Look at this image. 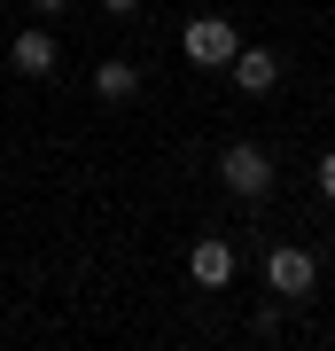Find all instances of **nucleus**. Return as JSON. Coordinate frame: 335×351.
Returning a JSON list of instances; mask_svg holds the SVG:
<instances>
[{"mask_svg": "<svg viewBox=\"0 0 335 351\" xmlns=\"http://www.w3.org/2000/svg\"><path fill=\"white\" fill-rule=\"evenodd\" d=\"M234 47H242V32L226 24V16H195V24L179 32V55H187L195 71H226V63H234Z\"/></svg>", "mask_w": 335, "mask_h": 351, "instance_id": "nucleus-1", "label": "nucleus"}, {"mask_svg": "<svg viewBox=\"0 0 335 351\" xmlns=\"http://www.w3.org/2000/svg\"><path fill=\"white\" fill-rule=\"evenodd\" d=\"M219 180H226V195L258 203V195H273V156H265L258 141H234V149L219 156Z\"/></svg>", "mask_w": 335, "mask_h": 351, "instance_id": "nucleus-2", "label": "nucleus"}, {"mask_svg": "<svg viewBox=\"0 0 335 351\" xmlns=\"http://www.w3.org/2000/svg\"><path fill=\"white\" fill-rule=\"evenodd\" d=\"M312 281H320V258L312 250H265V289H273V297H312Z\"/></svg>", "mask_w": 335, "mask_h": 351, "instance_id": "nucleus-3", "label": "nucleus"}, {"mask_svg": "<svg viewBox=\"0 0 335 351\" xmlns=\"http://www.w3.org/2000/svg\"><path fill=\"white\" fill-rule=\"evenodd\" d=\"M226 71H234L242 94H273V86H281V55H273V47H234Z\"/></svg>", "mask_w": 335, "mask_h": 351, "instance_id": "nucleus-4", "label": "nucleus"}, {"mask_svg": "<svg viewBox=\"0 0 335 351\" xmlns=\"http://www.w3.org/2000/svg\"><path fill=\"white\" fill-rule=\"evenodd\" d=\"M8 63L24 71V78H47V71L62 63V47H55V32H16V39H8Z\"/></svg>", "mask_w": 335, "mask_h": 351, "instance_id": "nucleus-5", "label": "nucleus"}, {"mask_svg": "<svg viewBox=\"0 0 335 351\" xmlns=\"http://www.w3.org/2000/svg\"><path fill=\"white\" fill-rule=\"evenodd\" d=\"M187 274L203 289H226L234 281V250H226V242H195V250H187Z\"/></svg>", "mask_w": 335, "mask_h": 351, "instance_id": "nucleus-6", "label": "nucleus"}, {"mask_svg": "<svg viewBox=\"0 0 335 351\" xmlns=\"http://www.w3.org/2000/svg\"><path fill=\"white\" fill-rule=\"evenodd\" d=\"M94 94L117 110V101H133V94H140V71H133V63H101V71H94Z\"/></svg>", "mask_w": 335, "mask_h": 351, "instance_id": "nucleus-7", "label": "nucleus"}, {"mask_svg": "<svg viewBox=\"0 0 335 351\" xmlns=\"http://www.w3.org/2000/svg\"><path fill=\"white\" fill-rule=\"evenodd\" d=\"M320 195H327V203H335V149H327V156H320Z\"/></svg>", "mask_w": 335, "mask_h": 351, "instance_id": "nucleus-8", "label": "nucleus"}, {"mask_svg": "<svg viewBox=\"0 0 335 351\" xmlns=\"http://www.w3.org/2000/svg\"><path fill=\"white\" fill-rule=\"evenodd\" d=\"M101 8H110V16H133V8H140V0H101Z\"/></svg>", "mask_w": 335, "mask_h": 351, "instance_id": "nucleus-9", "label": "nucleus"}, {"mask_svg": "<svg viewBox=\"0 0 335 351\" xmlns=\"http://www.w3.org/2000/svg\"><path fill=\"white\" fill-rule=\"evenodd\" d=\"M32 8H39V16H62V8H71V0H32Z\"/></svg>", "mask_w": 335, "mask_h": 351, "instance_id": "nucleus-10", "label": "nucleus"}]
</instances>
